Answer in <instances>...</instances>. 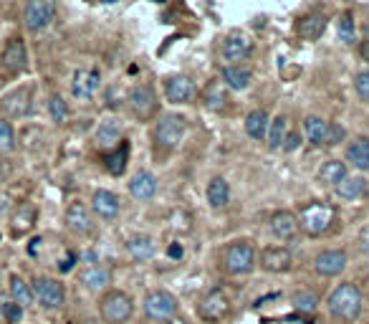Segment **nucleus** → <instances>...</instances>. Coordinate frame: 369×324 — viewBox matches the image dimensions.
<instances>
[{"instance_id": "obj_1", "label": "nucleus", "mask_w": 369, "mask_h": 324, "mask_svg": "<svg viewBox=\"0 0 369 324\" xmlns=\"http://www.w3.org/2000/svg\"><path fill=\"white\" fill-rule=\"evenodd\" d=\"M326 309H329V314L334 316V319H339V322H354V319L361 314L359 286L352 284V281L339 284L337 289L329 294V299H326Z\"/></svg>"}, {"instance_id": "obj_2", "label": "nucleus", "mask_w": 369, "mask_h": 324, "mask_svg": "<svg viewBox=\"0 0 369 324\" xmlns=\"http://www.w3.org/2000/svg\"><path fill=\"white\" fill-rule=\"evenodd\" d=\"M299 228L309 236H322L331 228V223L337 221V208L329 206V203H322V200H311L306 206L301 208L299 215Z\"/></svg>"}, {"instance_id": "obj_3", "label": "nucleus", "mask_w": 369, "mask_h": 324, "mask_svg": "<svg viewBox=\"0 0 369 324\" xmlns=\"http://www.w3.org/2000/svg\"><path fill=\"white\" fill-rule=\"evenodd\" d=\"M99 314L107 324H124L134 314V301L126 292L111 289L99 299Z\"/></svg>"}, {"instance_id": "obj_4", "label": "nucleus", "mask_w": 369, "mask_h": 324, "mask_svg": "<svg viewBox=\"0 0 369 324\" xmlns=\"http://www.w3.org/2000/svg\"><path fill=\"white\" fill-rule=\"evenodd\" d=\"M223 269L228 274H248L256 263V248L251 241H236L223 251Z\"/></svg>"}, {"instance_id": "obj_5", "label": "nucleus", "mask_w": 369, "mask_h": 324, "mask_svg": "<svg viewBox=\"0 0 369 324\" xmlns=\"http://www.w3.org/2000/svg\"><path fill=\"white\" fill-rule=\"evenodd\" d=\"M31 292L33 299L38 301L43 309H61L63 301H66V289L58 279L51 277H36L31 281Z\"/></svg>"}, {"instance_id": "obj_6", "label": "nucleus", "mask_w": 369, "mask_h": 324, "mask_svg": "<svg viewBox=\"0 0 369 324\" xmlns=\"http://www.w3.org/2000/svg\"><path fill=\"white\" fill-rule=\"evenodd\" d=\"M188 129V119L182 114H165L155 127V142L162 150H175L182 142V135Z\"/></svg>"}, {"instance_id": "obj_7", "label": "nucleus", "mask_w": 369, "mask_h": 324, "mask_svg": "<svg viewBox=\"0 0 369 324\" xmlns=\"http://www.w3.org/2000/svg\"><path fill=\"white\" fill-rule=\"evenodd\" d=\"M142 309H144V314L150 316V319H155V322H170V319L177 316L180 304H177V299H175L170 292H150L144 296Z\"/></svg>"}, {"instance_id": "obj_8", "label": "nucleus", "mask_w": 369, "mask_h": 324, "mask_svg": "<svg viewBox=\"0 0 369 324\" xmlns=\"http://www.w3.org/2000/svg\"><path fill=\"white\" fill-rule=\"evenodd\" d=\"M56 18V3L54 0H31L23 8V25L28 31L38 33L51 25Z\"/></svg>"}, {"instance_id": "obj_9", "label": "nucleus", "mask_w": 369, "mask_h": 324, "mask_svg": "<svg viewBox=\"0 0 369 324\" xmlns=\"http://www.w3.org/2000/svg\"><path fill=\"white\" fill-rule=\"evenodd\" d=\"M230 312V301L228 296L223 292H210L205 294L203 299H200V304H197V314H200V319L203 322H220V319H225Z\"/></svg>"}, {"instance_id": "obj_10", "label": "nucleus", "mask_w": 369, "mask_h": 324, "mask_svg": "<svg viewBox=\"0 0 369 324\" xmlns=\"http://www.w3.org/2000/svg\"><path fill=\"white\" fill-rule=\"evenodd\" d=\"M129 109L139 119H150L157 111V94H155V89L147 87V84L132 87V91H129Z\"/></svg>"}, {"instance_id": "obj_11", "label": "nucleus", "mask_w": 369, "mask_h": 324, "mask_svg": "<svg viewBox=\"0 0 369 324\" xmlns=\"http://www.w3.org/2000/svg\"><path fill=\"white\" fill-rule=\"evenodd\" d=\"M195 81L185 76V74H172L165 79V94L167 102L172 104H188L192 96H195Z\"/></svg>"}, {"instance_id": "obj_12", "label": "nucleus", "mask_w": 369, "mask_h": 324, "mask_svg": "<svg viewBox=\"0 0 369 324\" xmlns=\"http://www.w3.org/2000/svg\"><path fill=\"white\" fill-rule=\"evenodd\" d=\"M0 61H3V66L13 74L25 72V66H28V48H25L23 39H8L5 41L3 54H0Z\"/></svg>"}, {"instance_id": "obj_13", "label": "nucleus", "mask_w": 369, "mask_h": 324, "mask_svg": "<svg viewBox=\"0 0 369 324\" xmlns=\"http://www.w3.org/2000/svg\"><path fill=\"white\" fill-rule=\"evenodd\" d=\"M346 269V253L342 248H326V251L316 253L314 271L319 277H339Z\"/></svg>"}, {"instance_id": "obj_14", "label": "nucleus", "mask_w": 369, "mask_h": 324, "mask_svg": "<svg viewBox=\"0 0 369 324\" xmlns=\"http://www.w3.org/2000/svg\"><path fill=\"white\" fill-rule=\"evenodd\" d=\"M102 87V74L96 69H79L71 79V94L76 99H91L96 94V89Z\"/></svg>"}, {"instance_id": "obj_15", "label": "nucleus", "mask_w": 369, "mask_h": 324, "mask_svg": "<svg viewBox=\"0 0 369 324\" xmlns=\"http://www.w3.org/2000/svg\"><path fill=\"white\" fill-rule=\"evenodd\" d=\"M253 51V43L248 41V36L241 31H233L228 33L223 43H220V56L225 58V61H241L245 56H251Z\"/></svg>"}, {"instance_id": "obj_16", "label": "nucleus", "mask_w": 369, "mask_h": 324, "mask_svg": "<svg viewBox=\"0 0 369 324\" xmlns=\"http://www.w3.org/2000/svg\"><path fill=\"white\" fill-rule=\"evenodd\" d=\"M66 226H69V230H74L76 236H89V233L94 230L89 208L84 206L81 200H74V203L66 208Z\"/></svg>"}, {"instance_id": "obj_17", "label": "nucleus", "mask_w": 369, "mask_h": 324, "mask_svg": "<svg viewBox=\"0 0 369 324\" xmlns=\"http://www.w3.org/2000/svg\"><path fill=\"white\" fill-rule=\"evenodd\" d=\"M0 109L5 117H25L31 111V89H16L0 99Z\"/></svg>"}, {"instance_id": "obj_18", "label": "nucleus", "mask_w": 369, "mask_h": 324, "mask_svg": "<svg viewBox=\"0 0 369 324\" xmlns=\"http://www.w3.org/2000/svg\"><path fill=\"white\" fill-rule=\"evenodd\" d=\"M119 195L117 193H111V190H96L94 195H91V210H94L102 221H114L119 215Z\"/></svg>"}, {"instance_id": "obj_19", "label": "nucleus", "mask_w": 369, "mask_h": 324, "mask_svg": "<svg viewBox=\"0 0 369 324\" xmlns=\"http://www.w3.org/2000/svg\"><path fill=\"white\" fill-rule=\"evenodd\" d=\"M291 251L281 248V246H273V248H263L260 251V269L268 271V274H283V271L291 269Z\"/></svg>"}, {"instance_id": "obj_20", "label": "nucleus", "mask_w": 369, "mask_h": 324, "mask_svg": "<svg viewBox=\"0 0 369 324\" xmlns=\"http://www.w3.org/2000/svg\"><path fill=\"white\" fill-rule=\"evenodd\" d=\"M129 193H132L137 200H152L155 193H157V177H155L150 170L134 173L132 180H129Z\"/></svg>"}, {"instance_id": "obj_21", "label": "nucleus", "mask_w": 369, "mask_h": 324, "mask_svg": "<svg viewBox=\"0 0 369 324\" xmlns=\"http://www.w3.org/2000/svg\"><path fill=\"white\" fill-rule=\"evenodd\" d=\"M122 135H124V129H122V122H119L117 117H107L99 122V127H96V144L99 147H114L117 142H122Z\"/></svg>"}, {"instance_id": "obj_22", "label": "nucleus", "mask_w": 369, "mask_h": 324, "mask_svg": "<svg viewBox=\"0 0 369 324\" xmlns=\"http://www.w3.org/2000/svg\"><path fill=\"white\" fill-rule=\"evenodd\" d=\"M79 284L89 292H99V289L111 284V271L102 263H91L79 274Z\"/></svg>"}, {"instance_id": "obj_23", "label": "nucleus", "mask_w": 369, "mask_h": 324, "mask_svg": "<svg viewBox=\"0 0 369 324\" xmlns=\"http://www.w3.org/2000/svg\"><path fill=\"white\" fill-rule=\"evenodd\" d=\"M126 253H129V259L137 263H144V261H152L155 259V253H157V246L152 241L150 236H132L126 241Z\"/></svg>"}, {"instance_id": "obj_24", "label": "nucleus", "mask_w": 369, "mask_h": 324, "mask_svg": "<svg viewBox=\"0 0 369 324\" xmlns=\"http://www.w3.org/2000/svg\"><path fill=\"white\" fill-rule=\"evenodd\" d=\"M36 218H38V210H36V206H33V203H28V200L18 203L16 210H13V215H10L13 233H16V236H23V233H28V230L33 228Z\"/></svg>"}, {"instance_id": "obj_25", "label": "nucleus", "mask_w": 369, "mask_h": 324, "mask_svg": "<svg viewBox=\"0 0 369 324\" xmlns=\"http://www.w3.org/2000/svg\"><path fill=\"white\" fill-rule=\"evenodd\" d=\"M268 230L273 233L276 238H291L296 236V230H299V221H296V215L289 213V210H278L268 218Z\"/></svg>"}, {"instance_id": "obj_26", "label": "nucleus", "mask_w": 369, "mask_h": 324, "mask_svg": "<svg viewBox=\"0 0 369 324\" xmlns=\"http://www.w3.org/2000/svg\"><path fill=\"white\" fill-rule=\"evenodd\" d=\"M346 162H352V167L367 173L369 170V137H354L352 142L346 144Z\"/></svg>"}, {"instance_id": "obj_27", "label": "nucleus", "mask_w": 369, "mask_h": 324, "mask_svg": "<svg viewBox=\"0 0 369 324\" xmlns=\"http://www.w3.org/2000/svg\"><path fill=\"white\" fill-rule=\"evenodd\" d=\"M296 31H299V36L304 41L322 39L324 31H326V16H322V13H306L304 18H299Z\"/></svg>"}, {"instance_id": "obj_28", "label": "nucleus", "mask_w": 369, "mask_h": 324, "mask_svg": "<svg viewBox=\"0 0 369 324\" xmlns=\"http://www.w3.org/2000/svg\"><path fill=\"white\" fill-rule=\"evenodd\" d=\"M203 104H205V109H210V111L225 109V104H228L225 84H223V81H210L203 91Z\"/></svg>"}, {"instance_id": "obj_29", "label": "nucleus", "mask_w": 369, "mask_h": 324, "mask_svg": "<svg viewBox=\"0 0 369 324\" xmlns=\"http://www.w3.org/2000/svg\"><path fill=\"white\" fill-rule=\"evenodd\" d=\"M220 79L225 87H230L233 91H243V89L251 87V72H245L241 66H225L223 72H220Z\"/></svg>"}, {"instance_id": "obj_30", "label": "nucleus", "mask_w": 369, "mask_h": 324, "mask_svg": "<svg viewBox=\"0 0 369 324\" xmlns=\"http://www.w3.org/2000/svg\"><path fill=\"white\" fill-rule=\"evenodd\" d=\"M344 177H346V165L339 162V160H326L322 165V170H319V182L329 185V188H337Z\"/></svg>"}, {"instance_id": "obj_31", "label": "nucleus", "mask_w": 369, "mask_h": 324, "mask_svg": "<svg viewBox=\"0 0 369 324\" xmlns=\"http://www.w3.org/2000/svg\"><path fill=\"white\" fill-rule=\"evenodd\" d=\"M205 195H208V203H210V208H223V206H225V203H228V198H230V188H228V182H225V177H212V180L208 182Z\"/></svg>"}, {"instance_id": "obj_32", "label": "nucleus", "mask_w": 369, "mask_h": 324, "mask_svg": "<svg viewBox=\"0 0 369 324\" xmlns=\"http://www.w3.org/2000/svg\"><path fill=\"white\" fill-rule=\"evenodd\" d=\"M268 132V114L263 109H253L245 117V135L253 140H263Z\"/></svg>"}, {"instance_id": "obj_33", "label": "nucleus", "mask_w": 369, "mask_h": 324, "mask_svg": "<svg viewBox=\"0 0 369 324\" xmlns=\"http://www.w3.org/2000/svg\"><path fill=\"white\" fill-rule=\"evenodd\" d=\"M334 190H337L339 198L357 200V198H361V195L367 193V180H364V177H349V175H346L344 180L339 182V185H337Z\"/></svg>"}, {"instance_id": "obj_34", "label": "nucleus", "mask_w": 369, "mask_h": 324, "mask_svg": "<svg viewBox=\"0 0 369 324\" xmlns=\"http://www.w3.org/2000/svg\"><path fill=\"white\" fill-rule=\"evenodd\" d=\"M8 294H10V301H16V304H21V307H28V304H33V292H31V284H25L23 279L18 277V274H13L8 281Z\"/></svg>"}, {"instance_id": "obj_35", "label": "nucleus", "mask_w": 369, "mask_h": 324, "mask_svg": "<svg viewBox=\"0 0 369 324\" xmlns=\"http://www.w3.org/2000/svg\"><path fill=\"white\" fill-rule=\"evenodd\" d=\"M126 160H129V142H122L117 150H109V155L104 158V167L111 175H122L126 170Z\"/></svg>"}, {"instance_id": "obj_36", "label": "nucleus", "mask_w": 369, "mask_h": 324, "mask_svg": "<svg viewBox=\"0 0 369 324\" xmlns=\"http://www.w3.org/2000/svg\"><path fill=\"white\" fill-rule=\"evenodd\" d=\"M286 117L283 114H278V117L273 119V122H268V132H266V140H268V147L271 150H278L283 144V137H286Z\"/></svg>"}, {"instance_id": "obj_37", "label": "nucleus", "mask_w": 369, "mask_h": 324, "mask_svg": "<svg viewBox=\"0 0 369 324\" xmlns=\"http://www.w3.org/2000/svg\"><path fill=\"white\" fill-rule=\"evenodd\" d=\"M304 135L311 144H324L326 135V122L322 117H306L304 119Z\"/></svg>"}, {"instance_id": "obj_38", "label": "nucleus", "mask_w": 369, "mask_h": 324, "mask_svg": "<svg viewBox=\"0 0 369 324\" xmlns=\"http://www.w3.org/2000/svg\"><path fill=\"white\" fill-rule=\"evenodd\" d=\"M337 33L339 39L344 43H354V36H357V23H354V13L352 10H344L337 21Z\"/></svg>"}, {"instance_id": "obj_39", "label": "nucleus", "mask_w": 369, "mask_h": 324, "mask_svg": "<svg viewBox=\"0 0 369 324\" xmlns=\"http://www.w3.org/2000/svg\"><path fill=\"white\" fill-rule=\"evenodd\" d=\"M48 114H51V119L58 122V125L69 119V104L63 102V96L51 94V99H48Z\"/></svg>"}, {"instance_id": "obj_40", "label": "nucleus", "mask_w": 369, "mask_h": 324, "mask_svg": "<svg viewBox=\"0 0 369 324\" xmlns=\"http://www.w3.org/2000/svg\"><path fill=\"white\" fill-rule=\"evenodd\" d=\"M16 150V132L8 119H0V152Z\"/></svg>"}, {"instance_id": "obj_41", "label": "nucleus", "mask_w": 369, "mask_h": 324, "mask_svg": "<svg viewBox=\"0 0 369 324\" xmlns=\"http://www.w3.org/2000/svg\"><path fill=\"white\" fill-rule=\"evenodd\" d=\"M291 304L299 309V312H314L319 304V296L314 292H296L291 296Z\"/></svg>"}, {"instance_id": "obj_42", "label": "nucleus", "mask_w": 369, "mask_h": 324, "mask_svg": "<svg viewBox=\"0 0 369 324\" xmlns=\"http://www.w3.org/2000/svg\"><path fill=\"white\" fill-rule=\"evenodd\" d=\"M344 127L337 125V122H331V125H326V135H324V144H339L344 142Z\"/></svg>"}, {"instance_id": "obj_43", "label": "nucleus", "mask_w": 369, "mask_h": 324, "mask_svg": "<svg viewBox=\"0 0 369 324\" xmlns=\"http://www.w3.org/2000/svg\"><path fill=\"white\" fill-rule=\"evenodd\" d=\"M3 319H5L8 324H21V319H23V307H21V304H16V301H5Z\"/></svg>"}, {"instance_id": "obj_44", "label": "nucleus", "mask_w": 369, "mask_h": 324, "mask_svg": "<svg viewBox=\"0 0 369 324\" xmlns=\"http://www.w3.org/2000/svg\"><path fill=\"white\" fill-rule=\"evenodd\" d=\"M354 89L361 99H369V72H359L354 76Z\"/></svg>"}, {"instance_id": "obj_45", "label": "nucleus", "mask_w": 369, "mask_h": 324, "mask_svg": "<svg viewBox=\"0 0 369 324\" xmlns=\"http://www.w3.org/2000/svg\"><path fill=\"white\" fill-rule=\"evenodd\" d=\"M299 144H301V135L299 132H286V137H283V152H293V150H299Z\"/></svg>"}, {"instance_id": "obj_46", "label": "nucleus", "mask_w": 369, "mask_h": 324, "mask_svg": "<svg viewBox=\"0 0 369 324\" xmlns=\"http://www.w3.org/2000/svg\"><path fill=\"white\" fill-rule=\"evenodd\" d=\"M76 259H79V256H76L74 251H69V253H66V256L61 259V261H58V271H61V274H69V271L74 269V266H76Z\"/></svg>"}, {"instance_id": "obj_47", "label": "nucleus", "mask_w": 369, "mask_h": 324, "mask_svg": "<svg viewBox=\"0 0 369 324\" xmlns=\"http://www.w3.org/2000/svg\"><path fill=\"white\" fill-rule=\"evenodd\" d=\"M357 244H359L361 253H367V256H369V226H364V228L359 230V236H357Z\"/></svg>"}, {"instance_id": "obj_48", "label": "nucleus", "mask_w": 369, "mask_h": 324, "mask_svg": "<svg viewBox=\"0 0 369 324\" xmlns=\"http://www.w3.org/2000/svg\"><path fill=\"white\" fill-rule=\"evenodd\" d=\"M167 256H170V259H182V246L180 244H170V246H167Z\"/></svg>"}, {"instance_id": "obj_49", "label": "nucleus", "mask_w": 369, "mask_h": 324, "mask_svg": "<svg viewBox=\"0 0 369 324\" xmlns=\"http://www.w3.org/2000/svg\"><path fill=\"white\" fill-rule=\"evenodd\" d=\"M359 54H361V58H364V61H369V41H361Z\"/></svg>"}, {"instance_id": "obj_50", "label": "nucleus", "mask_w": 369, "mask_h": 324, "mask_svg": "<svg viewBox=\"0 0 369 324\" xmlns=\"http://www.w3.org/2000/svg\"><path fill=\"white\" fill-rule=\"evenodd\" d=\"M8 177V165H5V160H0V182Z\"/></svg>"}, {"instance_id": "obj_51", "label": "nucleus", "mask_w": 369, "mask_h": 324, "mask_svg": "<svg viewBox=\"0 0 369 324\" xmlns=\"http://www.w3.org/2000/svg\"><path fill=\"white\" fill-rule=\"evenodd\" d=\"M38 246H41V238H33L31 246H28V253H31V256H36V251H38Z\"/></svg>"}, {"instance_id": "obj_52", "label": "nucleus", "mask_w": 369, "mask_h": 324, "mask_svg": "<svg viewBox=\"0 0 369 324\" xmlns=\"http://www.w3.org/2000/svg\"><path fill=\"white\" fill-rule=\"evenodd\" d=\"M5 208H8V198H5V195H3V198H0V213H3V210H5Z\"/></svg>"}, {"instance_id": "obj_53", "label": "nucleus", "mask_w": 369, "mask_h": 324, "mask_svg": "<svg viewBox=\"0 0 369 324\" xmlns=\"http://www.w3.org/2000/svg\"><path fill=\"white\" fill-rule=\"evenodd\" d=\"M3 309H5V299H3V296H0V324L5 322V319H3Z\"/></svg>"}, {"instance_id": "obj_54", "label": "nucleus", "mask_w": 369, "mask_h": 324, "mask_svg": "<svg viewBox=\"0 0 369 324\" xmlns=\"http://www.w3.org/2000/svg\"><path fill=\"white\" fill-rule=\"evenodd\" d=\"M84 261H96V256L91 251H87V253H84Z\"/></svg>"}, {"instance_id": "obj_55", "label": "nucleus", "mask_w": 369, "mask_h": 324, "mask_svg": "<svg viewBox=\"0 0 369 324\" xmlns=\"http://www.w3.org/2000/svg\"><path fill=\"white\" fill-rule=\"evenodd\" d=\"M165 324H188V322H185V319H177V316H175V319H170V322H165Z\"/></svg>"}, {"instance_id": "obj_56", "label": "nucleus", "mask_w": 369, "mask_h": 324, "mask_svg": "<svg viewBox=\"0 0 369 324\" xmlns=\"http://www.w3.org/2000/svg\"><path fill=\"white\" fill-rule=\"evenodd\" d=\"M0 279H3V269H0Z\"/></svg>"}, {"instance_id": "obj_57", "label": "nucleus", "mask_w": 369, "mask_h": 324, "mask_svg": "<svg viewBox=\"0 0 369 324\" xmlns=\"http://www.w3.org/2000/svg\"><path fill=\"white\" fill-rule=\"evenodd\" d=\"M0 238H3V233H0Z\"/></svg>"}]
</instances>
